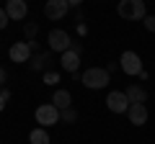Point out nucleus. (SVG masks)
<instances>
[{"label":"nucleus","instance_id":"1","mask_svg":"<svg viewBox=\"0 0 155 144\" xmlns=\"http://www.w3.org/2000/svg\"><path fill=\"white\" fill-rule=\"evenodd\" d=\"M80 80H83L85 88L101 90V88H106V85L111 83V72L106 70V67H88V70L80 75Z\"/></svg>","mask_w":155,"mask_h":144},{"label":"nucleus","instance_id":"2","mask_svg":"<svg viewBox=\"0 0 155 144\" xmlns=\"http://www.w3.org/2000/svg\"><path fill=\"white\" fill-rule=\"evenodd\" d=\"M116 11H119V16L124 21H145V3L142 0H122Z\"/></svg>","mask_w":155,"mask_h":144},{"label":"nucleus","instance_id":"3","mask_svg":"<svg viewBox=\"0 0 155 144\" xmlns=\"http://www.w3.org/2000/svg\"><path fill=\"white\" fill-rule=\"evenodd\" d=\"M119 67H122L124 75H129V77H140L142 75V59H140L137 52H122V57H119Z\"/></svg>","mask_w":155,"mask_h":144},{"label":"nucleus","instance_id":"4","mask_svg":"<svg viewBox=\"0 0 155 144\" xmlns=\"http://www.w3.org/2000/svg\"><path fill=\"white\" fill-rule=\"evenodd\" d=\"M47 41H49V49L60 52V54H65V52L72 46V36L65 31V28H52L49 36H47Z\"/></svg>","mask_w":155,"mask_h":144},{"label":"nucleus","instance_id":"5","mask_svg":"<svg viewBox=\"0 0 155 144\" xmlns=\"http://www.w3.org/2000/svg\"><path fill=\"white\" fill-rule=\"evenodd\" d=\"M36 124H41V129H49L54 126V124H60V108H54L52 103H44L36 108Z\"/></svg>","mask_w":155,"mask_h":144},{"label":"nucleus","instance_id":"6","mask_svg":"<svg viewBox=\"0 0 155 144\" xmlns=\"http://www.w3.org/2000/svg\"><path fill=\"white\" fill-rule=\"evenodd\" d=\"M70 8H72V3H67V0H47L44 16L49 21H60V18H65L70 13Z\"/></svg>","mask_w":155,"mask_h":144},{"label":"nucleus","instance_id":"7","mask_svg":"<svg viewBox=\"0 0 155 144\" xmlns=\"http://www.w3.org/2000/svg\"><path fill=\"white\" fill-rule=\"evenodd\" d=\"M8 57H11V62L26 64V62H31L34 52H31V46H28V41H16V44L8 49Z\"/></svg>","mask_w":155,"mask_h":144},{"label":"nucleus","instance_id":"8","mask_svg":"<svg viewBox=\"0 0 155 144\" xmlns=\"http://www.w3.org/2000/svg\"><path fill=\"white\" fill-rule=\"evenodd\" d=\"M106 105H109L111 113H127L129 111V100L124 95V90H111L109 98H106Z\"/></svg>","mask_w":155,"mask_h":144},{"label":"nucleus","instance_id":"9","mask_svg":"<svg viewBox=\"0 0 155 144\" xmlns=\"http://www.w3.org/2000/svg\"><path fill=\"white\" fill-rule=\"evenodd\" d=\"M5 13H8L11 21H23L26 13H28V5L23 3V0H8L5 3Z\"/></svg>","mask_w":155,"mask_h":144},{"label":"nucleus","instance_id":"10","mask_svg":"<svg viewBox=\"0 0 155 144\" xmlns=\"http://www.w3.org/2000/svg\"><path fill=\"white\" fill-rule=\"evenodd\" d=\"M129 124H134V126H142V124H147V105L145 103H137V105H129Z\"/></svg>","mask_w":155,"mask_h":144},{"label":"nucleus","instance_id":"11","mask_svg":"<svg viewBox=\"0 0 155 144\" xmlns=\"http://www.w3.org/2000/svg\"><path fill=\"white\" fill-rule=\"evenodd\" d=\"M60 64H62V70H67L70 75H75L78 67H80V54H78V52H72V49H67L65 54L60 57Z\"/></svg>","mask_w":155,"mask_h":144},{"label":"nucleus","instance_id":"12","mask_svg":"<svg viewBox=\"0 0 155 144\" xmlns=\"http://www.w3.org/2000/svg\"><path fill=\"white\" fill-rule=\"evenodd\" d=\"M124 95H127L129 105H137V103H147V90H145L142 85H129V88L124 90Z\"/></svg>","mask_w":155,"mask_h":144},{"label":"nucleus","instance_id":"13","mask_svg":"<svg viewBox=\"0 0 155 144\" xmlns=\"http://www.w3.org/2000/svg\"><path fill=\"white\" fill-rule=\"evenodd\" d=\"M52 105L60 108V111L72 108V95H70V90H54V95H52Z\"/></svg>","mask_w":155,"mask_h":144},{"label":"nucleus","instance_id":"14","mask_svg":"<svg viewBox=\"0 0 155 144\" xmlns=\"http://www.w3.org/2000/svg\"><path fill=\"white\" fill-rule=\"evenodd\" d=\"M47 67H49V52H39L28 62V70H34V72H47Z\"/></svg>","mask_w":155,"mask_h":144},{"label":"nucleus","instance_id":"15","mask_svg":"<svg viewBox=\"0 0 155 144\" xmlns=\"http://www.w3.org/2000/svg\"><path fill=\"white\" fill-rule=\"evenodd\" d=\"M28 144H49V134H47V129H34L31 134H28Z\"/></svg>","mask_w":155,"mask_h":144},{"label":"nucleus","instance_id":"16","mask_svg":"<svg viewBox=\"0 0 155 144\" xmlns=\"http://www.w3.org/2000/svg\"><path fill=\"white\" fill-rule=\"evenodd\" d=\"M60 121H62V124H75V121H78V111H75V108L60 111Z\"/></svg>","mask_w":155,"mask_h":144},{"label":"nucleus","instance_id":"17","mask_svg":"<svg viewBox=\"0 0 155 144\" xmlns=\"http://www.w3.org/2000/svg\"><path fill=\"white\" fill-rule=\"evenodd\" d=\"M23 33H26V41H34V39H36V33H39V26L28 21L26 26H23Z\"/></svg>","mask_w":155,"mask_h":144},{"label":"nucleus","instance_id":"18","mask_svg":"<svg viewBox=\"0 0 155 144\" xmlns=\"http://www.w3.org/2000/svg\"><path fill=\"white\" fill-rule=\"evenodd\" d=\"M44 83H47V85H54V83H60V72H52V70H47V72H44Z\"/></svg>","mask_w":155,"mask_h":144},{"label":"nucleus","instance_id":"19","mask_svg":"<svg viewBox=\"0 0 155 144\" xmlns=\"http://www.w3.org/2000/svg\"><path fill=\"white\" fill-rule=\"evenodd\" d=\"M142 23H145V28H147L150 33H155V16H145Z\"/></svg>","mask_w":155,"mask_h":144},{"label":"nucleus","instance_id":"20","mask_svg":"<svg viewBox=\"0 0 155 144\" xmlns=\"http://www.w3.org/2000/svg\"><path fill=\"white\" fill-rule=\"evenodd\" d=\"M8 21H11V18H8V13H5V8H0V31H3V28L8 26Z\"/></svg>","mask_w":155,"mask_h":144},{"label":"nucleus","instance_id":"21","mask_svg":"<svg viewBox=\"0 0 155 144\" xmlns=\"http://www.w3.org/2000/svg\"><path fill=\"white\" fill-rule=\"evenodd\" d=\"M5 80H8V75H5V70H3V67H0V90L5 88Z\"/></svg>","mask_w":155,"mask_h":144},{"label":"nucleus","instance_id":"22","mask_svg":"<svg viewBox=\"0 0 155 144\" xmlns=\"http://www.w3.org/2000/svg\"><path fill=\"white\" fill-rule=\"evenodd\" d=\"M70 49H72V52H78V54H83V46H80V41H72Z\"/></svg>","mask_w":155,"mask_h":144},{"label":"nucleus","instance_id":"23","mask_svg":"<svg viewBox=\"0 0 155 144\" xmlns=\"http://www.w3.org/2000/svg\"><path fill=\"white\" fill-rule=\"evenodd\" d=\"M0 98H3V100H8V98H11V90H8V88H3V90H0Z\"/></svg>","mask_w":155,"mask_h":144},{"label":"nucleus","instance_id":"24","mask_svg":"<svg viewBox=\"0 0 155 144\" xmlns=\"http://www.w3.org/2000/svg\"><path fill=\"white\" fill-rule=\"evenodd\" d=\"M3 108H5V100H3V98H0V111H3Z\"/></svg>","mask_w":155,"mask_h":144}]
</instances>
